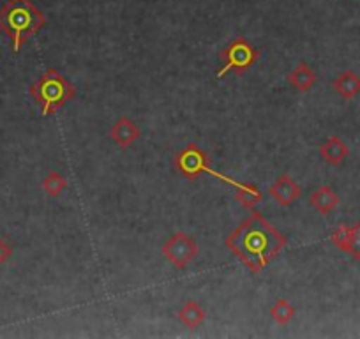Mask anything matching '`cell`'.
Segmentation results:
<instances>
[{
    "label": "cell",
    "instance_id": "1",
    "mask_svg": "<svg viewBox=\"0 0 360 339\" xmlns=\"http://www.w3.org/2000/svg\"><path fill=\"white\" fill-rule=\"evenodd\" d=\"M224 244L249 271L259 274L288 245V238L252 210L251 216L228 235Z\"/></svg>",
    "mask_w": 360,
    "mask_h": 339
},
{
    "label": "cell",
    "instance_id": "2",
    "mask_svg": "<svg viewBox=\"0 0 360 339\" xmlns=\"http://www.w3.org/2000/svg\"><path fill=\"white\" fill-rule=\"evenodd\" d=\"M44 23L46 16L34 6L32 0H8L0 8V30L11 39L15 53L41 32Z\"/></svg>",
    "mask_w": 360,
    "mask_h": 339
},
{
    "label": "cell",
    "instance_id": "3",
    "mask_svg": "<svg viewBox=\"0 0 360 339\" xmlns=\"http://www.w3.org/2000/svg\"><path fill=\"white\" fill-rule=\"evenodd\" d=\"M29 92L36 105L39 106L43 117L57 113L69 101H72L76 94L75 85L57 69H48L46 72H43V76L30 85Z\"/></svg>",
    "mask_w": 360,
    "mask_h": 339
},
{
    "label": "cell",
    "instance_id": "4",
    "mask_svg": "<svg viewBox=\"0 0 360 339\" xmlns=\"http://www.w3.org/2000/svg\"><path fill=\"white\" fill-rule=\"evenodd\" d=\"M219 57L223 60V65L217 69V78H224L230 71H235V75L242 76L258 62L259 51L245 37H237L221 51Z\"/></svg>",
    "mask_w": 360,
    "mask_h": 339
},
{
    "label": "cell",
    "instance_id": "5",
    "mask_svg": "<svg viewBox=\"0 0 360 339\" xmlns=\"http://www.w3.org/2000/svg\"><path fill=\"white\" fill-rule=\"evenodd\" d=\"M198 244L191 235L184 234V231H176L173 234L168 241L162 244L161 252L162 257L169 262L175 269L184 271L196 257H198Z\"/></svg>",
    "mask_w": 360,
    "mask_h": 339
},
{
    "label": "cell",
    "instance_id": "6",
    "mask_svg": "<svg viewBox=\"0 0 360 339\" xmlns=\"http://www.w3.org/2000/svg\"><path fill=\"white\" fill-rule=\"evenodd\" d=\"M173 166L180 175L188 181H196L202 177L210 166V158L196 143H189L173 159Z\"/></svg>",
    "mask_w": 360,
    "mask_h": 339
},
{
    "label": "cell",
    "instance_id": "7",
    "mask_svg": "<svg viewBox=\"0 0 360 339\" xmlns=\"http://www.w3.org/2000/svg\"><path fill=\"white\" fill-rule=\"evenodd\" d=\"M269 195L272 196L279 207H290L300 198L302 195V188L295 179L290 177L288 174H283L274 184L269 188Z\"/></svg>",
    "mask_w": 360,
    "mask_h": 339
},
{
    "label": "cell",
    "instance_id": "8",
    "mask_svg": "<svg viewBox=\"0 0 360 339\" xmlns=\"http://www.w3.org/2000/svg\"><path fill=\"white\" fill-rule=\"evenodd\" d=\"M141 129L131 117H119L115 124L110 129V138L119 145L120 148H129L136 140H140Z\"/></svg>",
    "mask_w": 360,
    "mask_h": 339
},
{
    "label": "cell",
    "instance_id": "9",
    "mask_svg": "<svg viewBox=\"0 0 360 339\" xmlns=\"http://www.w3.org/2000/svg\"><path fill=\"white\" fill-rule=\"evenodd\" d=\"M309 203L314 210H318L323 216H328L332 210H335V207L341 203L338 193L330 188V186H321V188L314 189L309 196Z\"/></svg>",
    "mask_w": 360,
    "mask_h": 339
},
{
    "label": "cell",
    "instance_id": "10",
    "mask_svg": "<svg viewBox=\"0 0 360 339\" xmlns=\"http://www.w3.org/2000/svg\"><path fill=\"white\" fill-rule=\"evenodd\" d=\"M318 152H320V155L323 158V161L328 162L330 166H339L349 155L348 145H346L339 136L327 138V140L320 145Z\"/></svg>",
    "mask_w": 360,
    "mask_h": 339
},
{
    "label": "cell",
    "instance_id": "11",
    "mask_svg": "<svg viewBox=\"0 0 360 339\" xmlns=\"http://www.w3.org/2000/svg\"><path fill=\"white\" fill-rule=\"evenodd\" d=\"M332 89L345 101H352L360 94V76L353 71H345L332 82Z\"/></svg>",
    "mask_w": 360,
    "mask_h": 339
},
{
    "label": "cell",
    "instance_id": "12",
    "mask_svg": "<svg viewBox=\"0 0 360 339\" xmlns=\"http://www.w3.org/2000/svg\"><path fill=\"white\" fill-rule=\"evenodd\" d=\"M288 83L299 92H309L316 85V72L306 62H300L290 71Z\"/></svg>",
    "mask_w": 360,
    "mask_h": 339
},
{
    "label": "cell",
    "instance_id": "13",
    "mask_svg": "<svg viewBox=\"0 0 360 339\" xmlns=\"http://www.w3.org/2000/svg\"><path fill=\"white\" fill-rule=\"evenodd\" d=\"M205 309L195 299H188L184 302V306L179 309V320L188 328H198L205 321Z\"/></svg>",
    "mask_w": 360,
    "mask_h": 339
},
{
    "label": "cell",
    "instance_id": "14",
    "mask_svg": "<svg viewBox=\"0 0 360 339\" xmlns=\"http://www.w3.org/2000/svg\"><path fill=\"white\" fill-rule=\"evenodd\" d=\"M269 313L276 324L288 325L290 321L293 320V316H295V307L290 304L288 299H279V300H276L274 306L270 307Z\"/></svg>",
    "mask_w": 360,
    "mask_h": 339
},
{
    "label": "cell",
    "instance_id": "15",
    "mask_svg": "<svg viewBox=\"0 0 360 339\" xmlns=\"http://www.w3.org/2000/svg\"><path fill=\"white\" fill-rule=\"evenodd\" d=\"M68 179L62 174H58V172H50L43 181V189L50 198H58L68 189Z\"/></svg>",
    "mask_w": 360,
    "mask_h": 339
},
{
    "label": "cell",
    "instance_id": "16",
    "mask_svg": "<svg viewBox=\"0 0 360 339\" xmlns=\"http://www.w3.org/2000/svg\"><path fill=\"white\" fill-rule=\"evenodd\" d=\"M235 198H237V202H240L245 209L251 210L255 209V205H258V203L262 202V193H259V189L256 188V186L244 184L240 189L235 191Z\"/></svg>",
    "mask_w": 360,
    "mask_h": 339
},
{
    "label": "cell",
    "instance_id": "17",
    "mask_svg": "<svg viewBox=\"0 0 360 339\" xmlns=\"http://www.w3.org/2000/svg\"><path fill=\"white\" fill-rule=\"evenodd\" d=\"M346 252H348L353 260L360 262V223L349 226V241Z\"/></svg>",
    "mask_w": 360,
    "mask_h": 339
},
{
    "label": "cell",
    "instance_id": "18",
    "mask_svg": "<svg viewBox=\"0 0 360 339\" xmlns=\"http://www.w3.org/2000/svg\"><path fill=\"white\" fill-rule=\"evenodd\" d=\"M330 241L339 251L346 252V249H348V241H349V226H346V224H339L338 230L332 234Z\"/></svg>",
    "mask_w": 360,
    "mask_h": 339
},
{
    "label": "cell",
    "instance_id": "19",
    "mask_svg": "<svg viewBox=\"0 0 360 339\" xmlns=\"http://www.w3.org/2000/svg\"><path fill=\"white\" fill-rule=\"evenodd\" d=\"M13 257V245L0 235V267Z\"/></svg>",
    "mask_w": 360,
    "mask_h": 339
}]
</instances>
